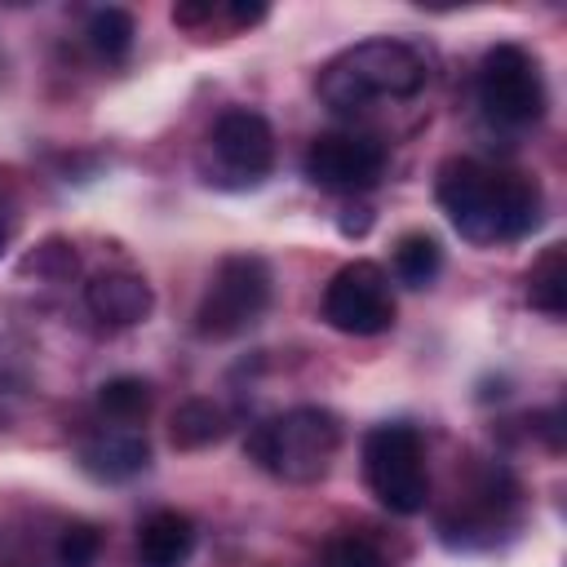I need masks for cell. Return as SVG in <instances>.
Listing matches in <instances>:
<instances>
[{"label": "cell", "mask_w": 567, "mask_h": 567, "mask_svg": "<svg viewBox=\"0 0 567 567\" xmlns=\"http://www.w3.org/2000/svg\"><path fill=\"white\" fill-rule=\"evenodd\" d=\"M434 199L447 213L452 230L474 248L527 239L540 226V208H545V195L532 177L501 173L478 159H447L439 168Z\"/></svg>", "instance_id": "6da1fadb"}, {"label": "cell", "mask_w": 567, "mask_h": 567, "mask_svg": "<svg viewBox=\"0 0 567 567\" xmlns=\"http://www.w3.org/2000/svg\"><path fill=\"white\" fill-rule=\"evenodd\" d=\"M425 80H430V66L408 40L377 35L328 58L315 80V93L328 111L354 115L372 102H408L425 89Z\"/></svg>", "instance_id": "7a4b0ae2"}, {"label": "cell", "mask_w": 567, "mask_h": 567, "mask_svg": "<svg viewBox=\"0 0 567 567\" xmlns=\"http://www.w3.org/2000/svg\"><path fill=\"white\" fill-rule=\"evenodd\" d=\"M341 447V421L328 408L301 403L279 416H266L248 430L244 452L284 483H315L328 474L332 456Z\"/></svg>", "instance_id": "3957f363"}, {"label": "cell", "mask_w": 567, "mask_h": 567, "mask_svg": "<svg viewBox=\"0 0 567 567\" xmlns=\"http://www.w3.org/2000/svg\"><path fill=\"white\" fill-rule=\"evenodd\" d=\"M363 478L390 514H421L430 501L425 439L408 421H385L363 434Z\"/></svg>", "instance_id": "277c9868"}, {"label": "cell", "mask_w": 567, "mask_h": 567, "mask_svg": "<svg viewBox=\"0 0 567 567\" xmlns=\"http://www.w3.org/2000/svg\"><path fill=\"white\" fill-rule=\"evenodd\" d=\"M270 168H275L270 120L261 111H248V106L221 111L204 137V151H199L204 182L221 186V190H252L270 177Z\"/></svg>", "instance_id": "5b68a950"}, {"label": "cell", "mask_w": 567, "mask_h": 567, "mask_svg": "<svg viewBox=\"0 0 567 567\" xmlns=\"http://www.w3.org/2000/svg\"><path fill=\"white\" fill-rule=\"evenodd\" d=\"M270 266L257 252H230L217 261L199 306H195V332L208 341H230L248 332L266 306H270Z\"/></svg>", "instance_id": "8992f818"}, {"label": "cell", "mask_w": 567, "mask_h": 567, "mask_svg": "<svg viewBox=\"0 0 567 567\" xmlns=\"http://www.w3.org/2000/svg\"><path fill=\"white\" fill-rule=\"evenodd\" d=\"M545 75L523 44H492L478 62V106L492 124L527 128L545 115Z\"/></svg>", "instance_id": "52a82bcc"}, {"label": "cell", "mask_w": 567, "mask_h": 567, "mask_svg": "<svg viewBox=\"0 0 567 567\" xmlns=\"http://www.w3.org/2000/svg\"><path fill=\"white\" fill-rule=\"evenodd\" d=\"M319 315L328 328L346 332V337H381L394 328V288H390V275L359 257V261H346L328 288H323V301H319Z\"/></svg>", "instance_id": "ba28073f"}, {"label": "cell", "mask_w": 567, "mask_h": 567, "mask_svg": "<svg viewBox=\"0 0 567 567\" xmlns=\"http://www.w3.org/2000/svg\"><path fill=\"white\" fill-rule=\"evenodd\" d=\"M390 151L372 133H319L306 146V177L323 190H372L385 177Z\"/></svg>", "instance_id": "9c48e42d"}, {"label": "cell", "mask_w": 567, "mask_h": 567, "mask_svg": "<svg viewBox=\"0 0 567 567\" xmlns=\"http://www.w3.org/2000/svg\"><path fill=\"white\" fill-rule=\"evenodd\" d=\"M84 306L102 328H133L155 310V292L133 270H97L84 284Z\"/></svg>", "instance_id": "30bf717a"}, {"label": "cell", "mask_w": 567, "mask_h": 567, "mask_svg": "<svg viewBox=\"0 0 567 567\" xmlns=\"http://www.w3.org/2000/svg\"><path fill=\"white\" fill-rule=\"evenodd\" d=\"M151 465V443L133 425L97 430L80 443V470L97 483H128Z\"/></svg>", "instance_id": "8fae6325"}, {"label": "cell", "mask_w": 567, "mask_h": 567, "mask_svg": "<svg viewBox=\"0 0 567 567\" xmlns=\"http://www.w3.org/2000/svg\"><path fill=\"white\" fill-rule=\"evenodd\" d=\"M514 509H518V483L496 465V470H483L478 478H474V487L465 492V509L456 505V514H461V527H452V532H443L447 540L461 532V540H470V536H492L496 527H505L509 518H514Z\"/></svg>", "instance_id": "7c38bea8"}, {"label": "cell", "mask_w": 567, "mask_h": 567, "mask_svg": "<svg viewBox=\"0 0 567 567\" xmlns=\"http://www.w3.org/2000/svg\"><path fill=\"white\" fill-rule=\"evenodd\" d=\"M195 554V523L182 509H155L137 527V567H186Z\"/></svg>", "instance_id": "4fadbf2b"}, {"label": "cell", "mask_w": 567, "mask_h": 567, "mask_svg": "<svg viewBox=\"0 0 567 567\" xmlns=\"http://www.w3.org/2000/svg\"><path fill=\"white\" fill-rule=\"evenodd\" d=\"M226 430H230V416L213 399H186V403H177V412L168 421V439L177 452H204V447L221 443Z\"/></svg>", "instance_id": "5bb4252c"}, {"label": "cell", "mask_w": 567, "mask_h": 567, "mask_svg": "<svg viewBox=\"0 0 567 567\" xmlns=\"http://www.w3.org/2000/svg\"><path fill=\"white\" fill-rule=\"evenodd\" d=\"M527 306L563 319L567 315V248L549 244L532 266H527Z\"/></svg>", "instance_id": "9a60e30c"}, {"label": "cell", "mask_w": 567, "mask_h": 567, "mask_svg": "<svg viewBox=\"0 0 567 567\" xmlns=\"http://www.w3.org/2000/svg\"><path fill=\"white\" fill-rule=\"evenodd\" d=\"M390 266H394V279H399V284H408V288H430V284L439 279V270H443V248H439L434 235L408 230V235H399Z\"/></svg>", "instance_id": "2e32d148"}, {"label": "cell", "mask_w": 567, "mask_h": 567, "mask_svg": "<svg viewBox=\"0 0 567 567\" xmlns=\"http://www.w3.org/2000/svg\"><path fill=\"white\" fill-rule=\"evenodd\" d=\"M133 40H137V22L128 9L120 4H106V9H93L89 13V44L102 62L120 66L128 53H133Z\"/></svg>", "instance_id": "e0dca14e"}, {"label": "cell", "mask_w": 567, "mask_h": 567, "mask_svg": "<svg viewBox=\"0 0 567 567\" xmlns=\"http://www.w3.org/2000/svg\"><path fill=\"white\" fill-rule=\"evenodd\" d=\"M151 403H155L151 381H142V377H133V372L111 377V381H102V390H97V408H102L111 421H120V425H137V421H146Z\"/></svg>", "instance_id": "ac0fdd59"}, {"label": "cell", "mask_w": 567, "mask_h": 567, "mask_svg": "<svg viewBox=\"0 0 567 567\" xmlns=\"http://www.w3.org/2000/svg\"><path fill=\"white\" fill-rule=\"evenodd\" d=\"M97 554H102V532L93 523H66L53 545L58 567H97Z\"/></svg>", "instance_id": "d6986e66"}, {"label": "cell", "mask_w": 567, "mask_h": 567, "mask_svg": "<svg viewBox=\"0 0 567 567\" xmlns=\"http://www.w3.org/2000/svg\"><path fill=\"white\" fill-rule=\"evenodd\" d=\"M319 567H385V563H381V549H377L368 536L341 532V536H332V540L323 545Z\"/></svg>", "instance_id": "ffe728a7"}, {"label": "cell", "mask_w": 567, "mask_h": 567, "mask_svg": "<svg viewBox=\"0 0 567 567\" xmlns=\"http://www.w3.org/2000/svg\"><path fill=\"white\" fill-rule=\"evenodd\" d=\"M217 18H226V4H213V0H186V4H173V22L182 31H204L213 27Z\"/></svg>", "instance_id": "44dd1931"}, {"label": "cell", "mask_w": 567, "mask_h": 567, "mask_svg": "<svg viewBox=\"0 0 567 567\" xmlns=\"http://www.w3.org/2000/svg\"><path fill=\"white\" fill-rule=\"evenodd\" d=\"M261 18H266V4H226V22H230V31L257 27Z\"/></svg>", "instance_id": "7402d4cb"}, {"label": "cell", "mask_w": 567, "mask_h": 567, "mask_svg": "<svg viewBox=\"0 0 567 567\" xmlns=\"http://www.w3.org/2000/svg\"><path fill=\"white\" fill-rule=\"evenodd\" d=\"M4 248H9V226L0 221V257H4Z\"/></svg>", "instance_id": "603a6c76"}]
</instances>
